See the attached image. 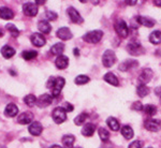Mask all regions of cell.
<instances>
[{
  "label": "cell",
  "mask_w": 161,
  "mask_h": 148,
  "mask_svg": "<svg viewBox=\"0 0 161 148\" xmlns=\"http://www.w3.org/2000/svg\"><path fill=\"white\" fill-rule=\"evenodd\" d=\"M64 84H66V80H64V77H50L46 86L52 89L53 97H58L60 95L61 89L64 88Z\"/></svg>",
  "instance_id": "obj_1"
},
{
  "label": "cell",
  "mask_w": 161,
  "mask_h": 148,
  "mask_svg": "<svg viewBox=\"0 0 161 148\" xmlns=\"http://www.w3.org/2000/svg\"><path fill=\"white\" fill-rule=\"evenodd\" d=\"M102 37H103V32L101 30H92V31L87 32L86 35L83 37V40L87 43L96 44V43L100 42Z\"/></svg>",
  "instance_id": "obj_2"
},
{
  "label": "cell",
  "mask_w": 161,
  "mask_h": 148,
  "mask_svg": "<svg viewBox=\"0 0 161 148\" xmlns=\"http://www.w3.org/2000/svg\"><path fill=\"white\" fill-rule=\"evenodd\" d=\"M116 62V55L112 49H108L103 53L102 56V63L105 68H111Z\"/></svg>",
  "instance_id": "obj_3"
},
{
  "label": "cell",
  "mask_w": 161,
  "mask_h": 148,
  "mask_svg": "<svg viewBox=\"0 0 161 148\" xmlns=\"http://www.w3.org/2000/svg\"><path fill=\"white\" fill-rule=\"evenodd\" d=\"M115 30L117 32V35L120 38H127L129 35V28L127 26L126 22H124L123 19H119L115 23Z\"/></svg>",
  "instance_id": "obj_4"
},
{
  "label": "cell",
  "mask_w": 161,
  "mask_h": 148,
  "mask_svg": "<svg viewBox=\"0 0 161 148\" xmlns=\"http://www.w3.org/2000/svg\"><path fill=\"white\" fill-rule=\"evenodd\" d=\"M52 117L56 123H62L67 119V112L64 110V107H56L52 113Z\"/></svg>",
  "instance_id": "obj_5"
},
{
  "label": "cell",
  "mask_w": 161,
  "mask_h": 148,
  "mask_svg": "<svg viewBox=\"0 0 161 148\" xmlns=\"http://www.w3.org/2000/svg\"><path fill=\"white\" fill-rule=\"evenodd\" d=\"M127 49H128L129 54L132 56H140V55H143L145 53V49L144 47L140 44L139 42H131L128 44L127 46Z\"/></svg>",
  "instance_id": "obj_6"
},
{
  "label": "cell",
  "mask_w": 161,
  "mask_h": 148,
  "mask_svg": "<svg viewBox=\"0 0 161 148\" xmlns=\"http://www.w3.org/2000/svg\"><path fill=\"white\" fill-rule=\"evenodd\" d=\"M23 12L26 16H36L38 14V6L32 2L23 4Z\"/></svg>",
  "instance_id": "obj_7"
},
{
  "label": "cell",
  "mask_w": 161,
  "mask_h": 148,
  "mask_svg": "<svg viewBox=\"0 0 161 148\" xmlns=\"http://www.w3.org/2000/svg\"><path fill=\"white\" fill-rule=\"evenodd\" d=\"M67 13H68L70 19H71L72 23H74V24H82L83 22H84V19H83V17L80 15V13L77 12L76 9H74L73 7H70L68 8V10H67Z\"/></svg>",
  "instance_id": "obj_8"
},
{
  "label": "cell",
  "mask_w": 161,
  "mask_h": 148,
  "mask_svg": "<svg viewBox=\"0 0 161 148\" xmlns=\"http://www.w3.org/2000/svg\"><path fill=\"white\" fill-rule=\"evenodd\" d=\"M144 127L148 131L157 132L161 129V121L158 119H148L144 123Z\"/></svg>",
  "instance_id": "obj_9"
},
{
  "label": "cell",
  "mask_w": 161,
  "mask_h": 148,
  "mask_svg": "<svg viewBox=\"0 0 161 148\" xmlns=\"http://www.w3.org/2000/svg\"><path fill=\"white\" fill-rule=\"evenodd\" d=\"M52 102H53V97L48 93H44L37 99V105L42 108L52 104Z\"/></svg>",
  "instance_id": "obj_10"
},
{
  "label": "cell",
  "mask_w": 161,
  "mask_h": 148,
  "mask_svg": "<svg viewBox=\"0 0 161 148\" xmlns=\"http://www.w3.org/2000/svg\"><path fill=\"white\" fill-rule=\"evenodd\" d=\"M153 75H154V73H153V70L152 69H144L142 71L141 75L139 76V80L141 84L140 85H146L147 83L150 82V79H153Z\"/></svg>",
  "instance_id": "obj_11"
},
{
  "label": "cell",
  "mask_w": 161,
  "mask_h": 148,
  "mask_svg": "<svg viewBox=\"0 0 161 148\" xmlns=\"http://www.w3.org/2000/svg\"><path fill=\"white\" fill-rule=\"evenodd\" d=\"M56 36L62 41H68V40H70V39H72V37H73L71 30H70L69 28H67V27L59 28V29L57 30V32H56Z\"/></svg>",
  "instance_id": "obj_12"
},
{
  "label": "cell",
  "mask_w": 161,
  "mask_h": 148,
  "mask_svg": "<svg viewBox=\"0 0 161 148\" xmlns=\"http://www.w3.org/2000/svg\"><path fill=\"white\" fill-rule=\"evenodd\" d=\"M30 40H31V42H32L33 45L38 46V47H41V46L45 45V43H46L45 38H44L41 33H38V32L32 33L31 37H30Z\"/></svg>",
  "instance_id": "obj_13"
},
{
  "label": "cell",
  "mask_w": 161,
  "mask_h": 148,
  "mask_svg": "<svg viewBox=\"0 0 161 148\" xmlns=\"http://www.w3.org/2000/svg\"><path fill=\"white\" fill-rule=\"evenodd\" d=\"M28 131L30 132V134H32V135H35V136L40 135L43 131L42 124H41L40 123H38V121L31 123L29 124V127H28Z\"/></svg>",
  "instance_id": "obj_14"
},
{
  "label": "cell",
  "mask_w": 161,
  "mask_h": 148,
  "mask_svg": "<svg viewBox=\"0 0 161 148\" xmlns=\"http://www.w3.org/2000/svg\"><path fill=\"white\" fill-rule=\"evenodd\" d=\"M33 120V115L30 112H24L17 117V121L20 124H30Z\"/></svg>",
  "instance_id": "obj_15"
},
{
  "label": "cell",
  "mask_w": 161,
  "mask_h": 148,
  "mask_svg": "<svg viewBox=\"0 0 161 148\" xmlns=\"http://www.w3.org/2000/svg\"><path fill=\"white\" fill-rule=\"evenodd\" d=\"M137 64H139V62L136 60H134V59H128V60H125L123 63L119 64L118 69L120 70V71H129L130 69L134 68V67H136Z\"/></svg>",
  "instance_id": "obj_16"
},
{
  "label": "cell",
  "mask_w": 161,
  "mask_h": 148,
  "mask_svg": "<svg viewBox=\"0 0 161 148\" xmlns=\"http://www.w3.org/2000/svg\"><path fill=\"white\" fill-rule=\"evenodd\" d=\"M55 64L57 67V69L59 70H64L66 69L67 67L69 66V58L64 55H61V56H58L55 60Z\"/></svg>",
  "instance_id": "obj_17"
},
{
  "label": "cell",
  "mask_w": 161,
  "mask_h": 148,
  "mask_svg": "<svg viewBox=\"0 0 161 148\" xmlns=\"http://www.w3.org/2000/svg\"><path fill=\"white\" fill-rule=\"evenodd\" d=\"M19 114V107L14 104V103H9L6 106V110H4V115L8 117H14Z\"/></svg>",
  "instance_id": "obj_18"
},
{
  "label": "cell",
  "mask_w": 161,
  "mask_h": 148,
  "mask_svg": "<svg viewBox=\"0 0 161 148\" xmlns=\"http://www.w3.org/2000/svg\"><path fill=\"white\" fill-rule=\"evenodd\" d=\"M136 19V22L139 23L140 25L145 26V27H147V28L153 27V26L155 25V23H156L155 19H150V17H145V16H137Z\"/></svg>",
  "instance_id": "obj_19"
},
{
  "label": "cell",
  "mask_w": 161,
  "mask_h": 148,
  "mask_svg": "<svg viewBox=\"0 0 161 148\" xmlns=\"http://www.w3.org/2000/svg\"><path fill=\"white\" fill-rule=\"evenodd\" d=\"M14 17V12L7 7L0 8V19H12Z\"/></svg>",
  "instance_id": "obj_20"
},
{
  "label": "cell",
  "mask_w": 161,
  "mask_h": 148,
  "mask_svg": "<svg viewBox=\"0 0 161 148\" xmlns=\"http://www.w3.org/2000/svg\"><path fill=\"white\" fill-rule=\"evenodd\" d=\"M75 142V137L72 134H67L62 137V145H64V148H73Z\"/></svg>",
  "instance_id": "obj_21"
},
{
  "label": "cell",
  "mask_w": 161,
  "mask_h": 148,
  "mask_svg": "<svg viewBox=\"0 0 161 148\" xmlns=\"http://www.w3.org/2000/svg\"><path fill=\"white\" fill-rule=\"evenodd\" d=\"M103 79H104L106 83H108V84L113 85V86H118L119 85L118 79L116 77V75L114 73H112V72H108V73L103 76Z\"/></svg>",
  "instance_id": "obj_22"
},
{
  "label": "cell",
  "mask_w": 161,
  "mask_h": 148,
  "mask_svg": "<svg viewBox=\"0 0 161 148\" xmlns=\"http://www.w3.org/2000/svg\"><path fill=\"white\" fill-rule=\"evenodd\" d=\"M96 131V126L93 123H86L84 124L82 129V134L84 136H92V134Z\"/></svg>",
  "instance_id": "obj_23"
},
{
  "label": "cell",
  "mask_w": 161,
  "mask_h": 148,
  "mask_svg": "<svg viewBox=\"0 0 161 148\" xmlns=\"http://www.w3.org/2000/svg\"><path fill=\"white\" fill-rule=\"evenodd\" d=\"M38 29L42 33H50L52 30V26L46 20H40L38 24Z\"/></svg>",
  "instance_id": "obj_24"
},
{
  "label": "cell",
  "mask_w": 161,
  "mask_h": 148,
  "mask_svg": "<svg viewBox=\"0 0 161 148\" xmlns=\"http://www.w3.org/2000/svg\"><path fill=\"white\" fill-rule=\"evenodd\" d=\"M64 51V45L62 43H56L51 47V53L55 56H61Z\"/></svg>",
  "instance_id": "obj_25"
},
{
  "label": "cell",
  "mask_w": 161,
  "mask_h": 148,
  "mask_svg": "<svg viewBox=\"0 0 161 148\" xmlns=\"http://www.w3.org/2000/svg\"><path fill=\"white\" fill-rule=\"evenodd\" d=\"M1 54H2V56L4 57V58H7V59H9V58H11V57H13L15 55V49L11 47V46H9V45H4L3 47L1 48Z\"/></svg>",
  "instance_id": "obj_26"
},
{
  "label": "cell",
  "mask_w": 161,
  "mask_h": 148,
  "mask_svg": "<svg viewBox=\"0 0 161 148\" xmlns=\"http://www.w3.org/2000/svg\"><path fill=\"white\" fill-rule=\"evenodd\" d=\"M106 123H108V128H110L112 131H118L119 128H120V124H119L118 120L114 117H108L106 119Z\"/></svg>",
  "instance_id": "obj_27"
},
{
  "label": "cell",
  "mask_w": 161,
  "mask_h": 148,
  "mask_svg": "<svg viewBox=\"0 0 161 148\" xmlns=\"http://www.w3.org/2000/svg\"><path fill=\"white\" fill-rule=\"evenodd\" d=\"M149 42L152 44H160L161 43V31L159 30L153 31L149 35Z\"/></svg>",
  "instance_id": "obj_28"
},
{
  "label": "cell",
  "mask_w": 161,
  "mask_h": 148,
  "mask_svg": "<svg viewBox=\"0 0 161 148\" xmlns=\"http://www.w3.org/2000/svg\"><path fill=\"white\" fill-rule=\"evenodd\" d=\"M121 134H123V136L126 140H131L134 135L133 129H132L130 126H124L123 128H121Z\"/></svg>",
  "instance_id": "obj_29"
},
{
  "label": "cell",
  "mask_w": 161,
  "mask_h": 148,
  "mask_svg": "<svg viewBox=\"0 0 161 148\" xmlns=\"http://www.w3.org/2000/svg\"><path fill=\"white\" fill-rule=\"evenodd\" d=\"M136 93L140 96L141 98L146 97L149 93V88L146 86V85H139L136 88Z\"/></svg>",
  "instance_id": "obj_30"
},
{
  "label": "cell",
  "mask_w": 161,
  "mask_h": 148,
  "mask_svg": "<svg viewBox=\"0 0 161 148\" xmlns=\"http://www.w3.org/2000/svg\"><path fill=\"white\" fill-rule=\"evenodd\" d=\"M143 111L145 112V114L148 116H154L157 113V107L153 104H146L143 106Z\"/></svg>",
  "instance_id": "obj_31"
},
{
  "label": "cell",
  "mask_w": 161,
  "mask_h": 148,
  "mask_svg": "<svg viewBox=\"0 0 161 148\" xmlns=\"http://www.w3.org/2000/svg\"><path fill=\"white\" fill-rule=\"evenodd\" d=\"M38 56V52L36 51H24L22 53V57L25 60H31V59H35Z\"/></svg>",
  "instance_id": "obj_32"
},
{
  "label": "cell",
  "mask_w": 161,
  "mask_h": 148,
  "mask_svg": "<svg viewBox=\"0 0 161 148\" xmlns=\"http://www.w3.org/2000/svg\"><path fill=\"white\" fill-rule=\"evenodd\" d=\"M88 115L86 113H82L80 114L79 116H76V117L74 118V123L76 124V126H82V124H84L85 120L87 119Z\"/></svg>",
  "instance_id": "obj_33"
},
{
  "label": "cell",
  "mask_w": 161,
  "mask_h": 148,
  "mask_svg": "<svg viewBox=\"0 0 161 148\" xmlns=\"http://www.w3.org/2000/svg\"><path fill=\"white\" fill-rule=\"evenodd\" d=\"M6 29H7L8 31H9L10 33H11L12 37H14V38H17V37H19V29H17V28L15 27V26L13 25V24H7Z\"/></svg>",
  "instance_id": "obj_34"
},
{
  "label": "cell",
  "mask_w": 161,
  "mask_h": 148,
  "mask_svg": "<svg viewBox=\"0 0 161 148\" xmlns=\"http://www.w3.org/2000/svg\"><path fill=\"white\" fill-rule=\"evenodd\" d=\"M89 80L90 79L87 75H79V76L75 77L74 82H75V84H77V85H84V84H87Z\"/></svg>",
  "instance_id": "obj_35"
},
{
  "label": "cell",
  "mask_w": 161,
  "mask_h": 148,
  "mask_svg": "<svg viewBox=\"0 0 161 148\" xmlns=\"http://www.w3.org/2000/svg\"><path fill=\"white\" fill-rule=\"evenodd\" d=\"M24 102L28 106H33L35 104H37V98H36L33 95H27L24 98Z\"/></svg>",
  "instance_id": "obj_36"
},
{
  "label": "cell",
  "mask_w": 161,
  "mask_h": 148,
  "mask_svg": "<svg viewBox=\"0 0 161 148\" xmlns=\"http://www.w3.org/2000/svg\"><path fill=\"white\" fill-rule=\"evenodd\" d=\"M98 132H99L100 139L102 140L103 142L108 141V139H110V133H108V130L104 129V128H99V130H98Z\"/></svg>",
  "instance_id": "obj_37"
},
{
  "label": "cell",
  "mask_w": 161,
  "mask_h": 148,
  "mask_svg": "<svg viewBox=\"0 0 161 148\" xmlns=\"http://www.w3.org/2000/svg\"><path fill=\"white\" fill-rule=\"evenodd\" d=\"M45 16H46V19H47L48 20H55V19H57L58 15H57V13L53 12V11H46Z\"/></svg>",
  "instance_id": "obj_38"
},
{
  "label": "cell",
  "mask_w": 161,
  "mask_h": 148,
  "mask_svg": "<svg viewBox=\"0 0 161 148\" xmlns=\"http://www.w3.org/2000/svg\"><path fill=\"white\" fill-rule=\"evenodd\" d=\"M131 108L133 111H142L143 110V105H142V103L140 102V101H137V102H134L133 104L131 105Z\"/></svg>",
  "instance_id": "obj_39"
},
{
  "label": "cell",
  "mask_w": 161,
  "mask_h": 148,
  "mask_svg": "<svg viewBox=\"0 0 161 148\" xmlns=\"http://www.w3.org/2000/svg\"><path fill=\"white\" fill-rule=\"evenodd\" d=\"M142 142L141 141H134L129 145L128 148H142Z\"/></svg>",
  "instance_id": "obj_40"
},
{
  "label": "cell",
  "mask_w": 161,
  "mask_h": 148,
  "mask_svg": "<svg viewBox=\"0 0 161 148\" xmlns=\"http://www.w3.org/2000/svg\"><path fill=\"white\" fill-rule=\"evenodd\" d=\"M64 110L66 112H72L74 110V107H73V105H72L71 103L66 102V103H64Z\"/></svg>",
  "instance_id": "obj_41"
},
{
  "label": "cell",
  "mask_w": 161,
  "mask_h": 148,
  "mask_svg": "<svg viewBox=\"0 0 161 148\" xmlns=\"http://www.w3.org/2000/svg\"><path fill=\"white\" fill-rule=\"evenodd\" d=\"M155 93H156V96H158V97L161 98V86L156 88V89H155Z\"/></svg>",
  "instance_id": "obj_42"
},
{
  "label": "cell",
  "mask_w": 161,
  "mask_h": 148,
  "mask_svg": "<svg viewBox=\"0 0 161 148\" xmlns=\"http://www.w3.org/2000/svg\"><path fill=\"white\" fill-rule=\"evenodd\" d=\"M154 4H155V6H157V7H161V0H155Z\"/></svg>",
  "instance_id": "obj_43"
},
{
  "label": "cell",
  "mask_w": 161,
  "mask_h": 148,
  "mask_svg": "<svg viewBox=\"0 0 161 148\" xmlns=\"http://www.w3.org/2000/svg\"><path fill=\"white\" fill-rule=\"evenodd\" d=\"M73 54H74L75 56H79V55H80V51H79L77 48H74V49H73Z\"/></svg>",
  "instance_id": "obj_44"
},
{
  "label": "cell",
  "mask_w": 161,
  "mask_h": 148,
  "mask_svg": "<svg viewBox=\"0 0 161 148\" xmlns=\"http://www.w3.org/2000/svg\"><path fill=\"white\" fill-rule=\"evenodd\" d=\"M126 3H128L129 6H134L136 4V1H126Z\"/></svg>",
  "instance_id": "obj_45"
},
{
  "label": "cell",
  "mask_w": 161,
  "mask_h": 148,
  "mask_svg": "<svg viewBox=\"0 0 161 148\" xmlns=\"http://www.w3.org/2000/svg\"><path fill=\"white\" fill-rule=\"evenodd\" d=\"M50 148H62V147L59 146V145H53V146H51Z\"/></svg>",
  "instance_id": "obj_46"
},
{
  "label": "cell",
  "mask_w": 161,
  "mask_h": 148,
  "mask_svg": "<svg viewBox=\"0 0 161 148\" xmlns=\"http://www.w3.org/2000/svg\"><path fill=\"white\" fill-rule=\"evenodd\" d=\"M3 35H4L3 30H2L1 28H0V38H1V37H3Z\"/></svg>",
  "instance_id": "obj_47"
},
{
  "label": "cell",
  "mask_w": 161,
  "mask_h": 148,
  "mask_svg": "<svg viewBox=\"0 0 161 148\" xmlns=\"http://www.w3.org/2000/svg\"><path fill=\"white\" fill-rule=\"evenodd\" d=\"M36 3H38V4H43V3H45V1H36Z\"/></svg>",
  "instance_id": "obj_48"
},
{
  "label": "cell",
  "mask_w": 161,
  "mask_h": 148,
  "mask_svg": "<svg viewBox=\"0 0 161 148\" xmlns=\"http://www.w3.org/2000/svg\"><path fill=\"white\" fill-rule=\"evenodd\" d=\"M76 148H82V147H76Z\"/></svg>",
  "instance_id": "obj_49"
},
{
  "label": "cell",
  "mask_w": 161,
  "mask_h": 148,
  "mask_svg": "<svg viewBox=\"0 0 161 148\" xmlns=\"http://www.w3.org/2000/svg\"><path fill=\"white\" fill-rule=\"evenodd\" d=\"M147 148H153V147H147Z\"/></svg>",
  "instance_id": "obj_50"
}]
</instances>
